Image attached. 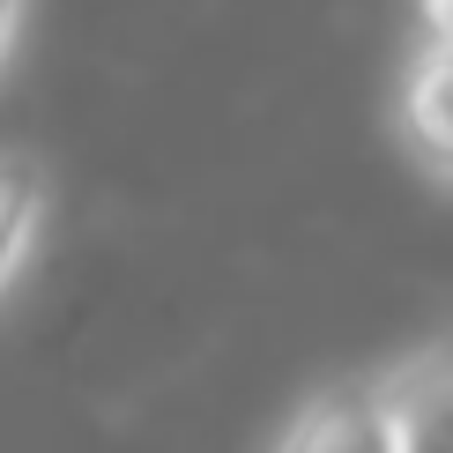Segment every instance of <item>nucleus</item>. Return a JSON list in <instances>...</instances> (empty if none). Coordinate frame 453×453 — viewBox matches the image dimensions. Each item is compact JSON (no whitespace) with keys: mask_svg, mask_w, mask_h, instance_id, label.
Returning <instances> with one entry per match:
<instances>
[{"mask_svg":"<svg viewBox=\"0 0 453 453\" xmlns=\"http://www.w3.org/2000/svg\"><path fill=\"white\" fill-rule=\"evenodd\" d=\"M23 15H30V0H0V67H8L15 37H23Z\"/></svg>","mask_w":453,"mask_h":453,"instance_id":"6","label":"nucleus"},{"mask_svg":"<svg viewBox=\"0 0 453 453\" xmlns=\"http://www.w3.org/2000/svg\"><path fill=\"white\" fill-rule=\"evenodd\" d=\"M275 453H394V424H387L380 380L319 387L290 417V431L275 439Z\"/></svg>","mask_w":453,"mask_h":453,"instance_id":"2","label":"nucleus"},{"mask_svg":"<svg viewBox=\"0 0 453 453\" xmlns=\"http://www.w3.org/2000/svg\"><path fill=\"white\" fill-rule=\"evenodd\" d=\"M380 380L387 424H394V453H453V334L394 357Z\"/></svg>","mask_w":453,"mask_h":453,"instance_id":"1","label":"nucleus"},{"mask_svg":"<svg viewBox=\"0 0 453 453\" xmlns=\"http://www.w3.org/2000/svg\"><path fill=\"white\" fill-rule=\"evenodd\" d=\"M45 172H37L30 157H8L0 149V297L15 290V275H23L37 231H45Z\"/></svg>","mask_w":453,"mask_h":453,"instance_id":"4","label":"nucleus"},{"mask_svg":"<svg viewBox=\"0 0 453 453\" xmlns=\"http://www.w3.org/2000/svg\"><path fill=\"white\" fill-rule=\"evenodd\" d=\"M417 45L453 52V0H417Z\"/></svg>","mask_w":453,"mask_h":453,"instance_id":"5","label":"nucleus"},{"mask_svg":"<svg viewBox=\"0 0 453 453\" xmlns=\"http://www.w3.org/2000/svg\"><path fill=\"white\" fill-rule=\"evenodd\" d=\"M394 119H402L409 157H417L439 186H453V52H439V45H417V52H409Z\"/></svg>","mask_w":453,"mask_h":453,"instance_id":"3","label":"nucleus"}]
</instances>
